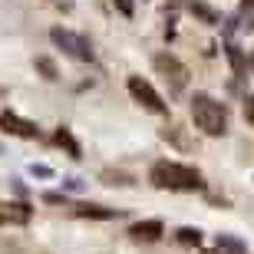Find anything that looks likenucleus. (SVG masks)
Listing matches in <instances>:
<instances>
[{"label":"nucleus","mask_w":254,"mask_h":254,"mask_svg":"<svg viewBox=\"0 0 254 254\" xmlns=\"http://www.w3.org/2000/svg\"><path fill=\"white\" fill-rule=\"evenodd\" d=\"M149 182L162 191H201L205 189V179L201 172L191 169V165H182V162H155L149 169Z\"/></svg>","instance_id":"f257e3e1"},{"label":"nucleus","mask_w":254,"mask_h":254,"mask_svg":"<svg viewBox=\"0 0 254 254\" xmlns=\"http://www.w3.org/2000/svg\"><path fill=\"white\" fill-rule=\"evenodd\" d=\"M191 123L205 135H225L228 132V106L218 103L215 96L195 93L191 96Z\"/></svg>","instance_id":"f03ea898"},{"label":"nucleus","mask_w":254,"mask_h":254,"mask_svg":"<svg viewBox=\"0 0 254 254\" xmlns=\"http://www.w3.org/2000/svg\"><path fill=\"white\" fill-rule=\"evenodd\" d=\"M152 66H155V73L169 83L172 93H185V89H189V76L191 73L179 57H172V53H155V57H152Z\"/></svg>","instance_id":"7ed1b4c3"},{"label":"nucleus","mask_w":254,"mask_h":254,"mask_svg":"<svg viewBox=\"0 0 254 254\" xmlns=\"http://www.w3.org/2000/svg\"><path fill=\"white\" fill-rule=\"evenodd\" d=\"M50 40L57 43L60 50H63L66 57L79 60V63H93L96 53H93V43L86 37H79V33H73V30H63V27H53L50 30Z\"/></svg>","instance_id":"20e7f679"},{"label":"nucleus","mask_w":254,"mask_h":254,"mask_svg":"<svg viewBox=\"0 0 254 254\" xmlns=\"http://www.w3.org/2000/svg\"><path fill=\"white\" fill-rule=\"evenodd\" d=\"M126 89H129V96L142 106V109H149V113H155V116H165V113H169L165 99L155 93V86H152L149 79H142V76H129V79H126Z\"/></svg>","instance_id":"39448f33"},{"label":"nucleus","mask_w":254,"mask_h":254,"mask_svg":"<svg viewBox=\"0 0 254 254\" xmlns=\"http://www.w3.org/2000/svg\"><path fill=\"white\" fill-rule=\"evenodd\" d=\"M0 129L10 132V135H20V139H37V135H40L37 123L20 119V116H13V113H0Z\"/></svg>","instance_id":"423d86ee"},{"label":"nucleus","mask_w":254,"mask_h":254,"mask_svg":"<svg viewBox=\"0 0 254 254\" xmlns=\"http://www.w3.org/2000/svg\"><path fill=\"white\" fill-rule=\"evenodd\" d=\"M129 235L135 238V241H159V238L165 235V225H162L159 218H145V221H135V225L129 228Z\"/></svg>","instance_id":"0eeeda50"},{"label":"nucleus","mask_w":254,"mask_h":254,"mask_svg":"<svg viewBox=\"0 0 254 254\" xmlns=\"http://www.w3.org/2000/svg\"><path fill=\"white\" fill-rule=\"evenodd\" d=\"M30 221V208L23 201H7L0 205V225H27Z\"/></svg>","instance_id":"6e6552de"},{"label":"nucleus","mask_w":254,"mask_h":254,"mask_svg":"<svg viewBox=\"0 0 254 254\" xmlns=\"http://www.w3.org/2000/svg\"><path fill=\"white\" fill-rule=\"evenodd\" d=\"M76 215L79 218H119L123 211H119V208H103V205H89V201H83V205H76Z\"/></svg>","instance_id":"1a4fd4ad"},{"label":"nucleus","mask_w":254,"mask_h":254,"mask_svg":"<svg viewBox=\"0 0 254 254\" xmlns=\"http://www.w3.org/2000/svg\"><path fill=\"white\" fill-rule=\"evenodd\" d=\"M218 251L221 254H245L248 248H245V241H238L231 235H218Z\"/></svg>","instance_id":"9d476101"},{"label":"nucleus","mask_w":254,"mask_h":254,"mask_svg":"<svg viewBox=\"0 0 254 254\" xmlns=\"http://www.w3.org/2000/svg\"><path fill=\"white\" fill-rule=\"evenodd\" d=\"M57 142L69 149V155H73V159H79V145H76V139L69 135V129H63V126H60V129H57Z\"/></svg>","instance_id":"9b49d317"},{"label":"nucleus","mask_w":254,"mask_h":254,"mask_svg":"<svg viewBox=\"0 0 254 254\" xmlns=\"http://www.w3.org/2000/svg\"><path fill=\"white\" fill-rule=\"evenodd\" d=\"M175 238H179L182 245H201V231H198V228H179V231H175Z\"/></svg>","instance_id":"f8f14e48"},{"label":"nucleus","mask_w":254,"mask_h":254,"mask_svg":"<svg viewBox=\"0 0 254 254\" xmlns=\"http://www.w3.org/2000/svg\"><path fill=\"white\" fill-rule=\"evenodd\" d=\"M37 69H40V73H43V76H47V79H57V66H53V60H47V57H40L37 60Z\"/></svg>","instance_id":"ddd939ff"},{"label":"nucleus","mask_w":254,"mask_h":254,"mask_svg":"<svg viewBox=\"0 0 254 254\" xmlns=\"http://www.w3.org/2000/svg\"><path fill=\"white\" fill-rule=\"evenodd\" d=\"M191 13H198V17L208 20V23H218V13H215V10H208L205 3H191Z\"/></svg>","instance_id":"4468645a"},{"label":"nucleus","mask_w":254,"mask_h":254,"mask_svg":"<svg viewBox=\"0 0 254 254\" xmlns=\"http://www.w3.org/2000/svg\"><path fill=\"white\" fill-rule=\"evenodd\" d=\"M228 57H231V63H235V69H238V73L245 69V60H241V53H238L235 47H228Z\"/></svg>","instance_id":"2eb2a0df"},{"label":"nucleus","mask_w":254,"mask_h":254,"mask_svg":"<svg viewBox=\"0 0 254 254\" xmlns=\"http://www.w3.org/2000/svg\"><path fill=\"white\" fill-rule=\"evenodd\" d=\"M116 7H119V13H123V17H132V13H135L132 0H116Z\"/></svg>","instance_id":"dca6fc26"},{"label":"nucleus","mask_w":254,"mask_h":254,"mask_svg":"<svg viewBox=\"0 0 254 254\" xmlns=\"http://www.w3.org/2000/svg\"><path fill=\"white\" fill-rule=\"evenodd\" d=\"M30 172L40 175V179H50V175H53V169H47V165H30Z\"/></svg>","instance_id":"f3484780"},{"label":"nucleus","mask_w":254,"mask_h":254,"mask_svg":"<svg viewBox=\"0 0 254 254\" xmlns=\"http://www.w3.org/2000/svg\"><path fill=\"white\" fill-rule=\"evenodd\" d=\"M43 201H50V205H63L66 195H57V191H50V195H43Z\"/></svg>","instance_id":"a211bd4d"},{"label":"nucleus","mask_w":254,"mask_h":254,"mask_svg":"<svg viewBox=\"0 0 254 254\" xmlns=\"http://www.w3.org/2000/svg\"><path fill=\"white\" fill-rule=\"evenodd\" d=\"M245 116L254 123V96H248V99H245Z\"/></svg>","instance_id":"6ab92c4d"},{"label":"nucleus","mask_w":254,"mask_h":254,"mask_svg":"<svg viewBox=\"0 0 254 254\" xmlns=\"http://www.w3.org/2000/svg\"><path fill=\"white\" fill-rule=\"evenodd\" d=\"M248 69H251V73H254V50H251V53H248Z\"/></svg>","instance_id":"aec40b11"},{"label":"nucleus","mask_w":254,"mask_h":254,"mask_svg":"<svg viewBox=\"0 0 254 254\" xmlns=\"http://www.w3.org/2000/svg\"><path fill=\"white\" fill-rule=\"evenodd\" d=\"M241 3H245V7H248V10H254V0H241Z\"/></svg>","instance_id":"412c9836"},{"label":"nucleus","mask_w":254,"mask_h":254,"mask_svg":"<svg viewBox=\"0 0 254 254\" xmlns=\"http://www.w3.org/2000/svg\"><path fill=\"white\" fill-rule=\"evenodd\" d=\"M205 254H221V251H218V248H215V251H205Z\"/></svg>","instance_id":"4be33fe9"}]
</instances>
